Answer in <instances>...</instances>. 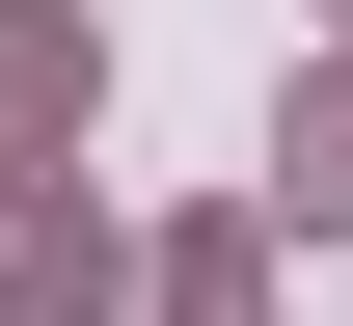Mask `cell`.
<instances>
[{"mask_svg":"<svg viewBox=\"0 0 353 326\" xmlns=\"http://www.w3.org/2000/svg\"><path fill=\"white\" fill-rule=\"evenodd\" d=\"M272 190H299V218H353V82H299V109H272Z\"/></svg>","mask_w":353,"mask_h":326,"instance_id":"3","label":"cell"},{"mask_svg":"<svg viewBox=\"0 0 353 326\" xmlns=\"http://www.w3.org/2000/svg\"><path fill=\"white\" fill-rule=\"evenodd\" d=\"M0 326H109V218L54 163H0Z\"/></svg>","mask_w":353,"mask_h":326,"instance_id":"1","label":"cell"},{"mask_svg":"<svg viewBox=\"0 0 353 326\" xmlns=\"http://www.w3.org/2000/svg\"><path fill=\"white\" fill-rule=\"evenodd\" d=\"M82 109H109V54L54 28V0H0V136H82Z\"/></svg>","mask_w":353,"mask_h":326,"instance_id":"2","label":"cell"}]
</instances>
